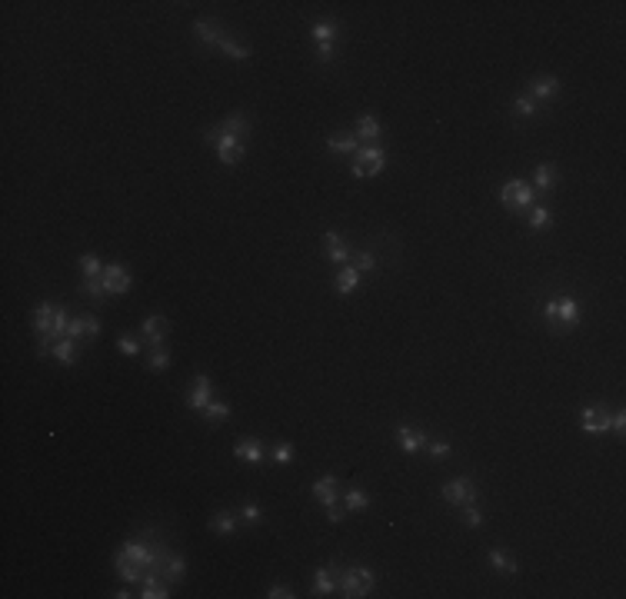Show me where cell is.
Instances as JSON below:
<instances>
[{"mask_svg": "<svg viewBox=\"0 0 626 599\" xmlns=\"http://www.w3.org/2000/svg\"><path fill=\"white\" fill-rule=\"evenodd\" d=\"M193 33H197V40H200V44H214V47H217L223 37H227L217 20H197V24H193Z\"/></svg>", "mask_w": 626, "mask_h": 599, "instance_id": "22", "label": "cell"}, {"mask_svg": "<svg viewBox=\"0 0 626 599\" xmlns=\"http://www.w3.org/2000/svg\"><path fill=\"white\" fill-rule=\"evenodd\" d=\"M200 416L207 419V423H223V419L230 416V406H227L223 399H210V403L203 406V413H200Z\"/></svg>", "mask_w": 626, "mask_h": 599, "instance_id": "32", "label": "cell"}, {"mask_svg": "<svg viewBox=\"0 0 626 599\" xmlns=\"http://www.w3.org/2000/svg\"><path fill=\"white\" fill-rule=\"evenodd\" d=\"M557 180H559L557 164H550V160L537 164V170H533V190H540V193H550V190L557 186Z\"/></svg>", "mask_w": 626, "mask_h": 599, "instance_id": "16", "label": "cell"}, {"mask_svg": "<svg viewBox=\"0 0 626 599\" xmlns=\"http://www.w3.org/2000/svg\"><path fill=\"white\" fill-rule=\"evenodd\" d=\"M343 516H347V506H340V503H333V506H327V519H330V523H340Z\"/></svg>", "mask_w": 626, "mask_h": 599, "instance_id": "48", "label": "cell"}, {"mask_svg": "<svg viewBox=\"0 0 626 599\" xmlns=\"http://www.w3.org/2000/svg\"><path fill=\"white\" fill-rule=\"evenodd\" d=\"M101 280H103V290H107V297L127 293V290L134 286V277L127 273V266H120V263H107V266H103Z\"/></svg>", "mask_w": 626, "mask_h": 599, "instance_id": "7", "label": "cell"}, {"mask_svg": "<svg viewBox=\"0 0 626 599\" xmlns=\"http://www.w3.org/2000/svg\"><path fill=\"white\" fill-rule=\"evenodd\" d=\"M147 366H150L153 373H164L170 366V349L160 343V347H150V356H147Z\"/></svg>", "mask_w": 626, "mask_h": 599, "instance_id": "34", "label": "cell"}, {"mask_svg": "<svg viewBox=\"0 0 626 599\" xmlns=\"http://www.w3.org/2000/svg\"><path fill=\"white\" fill-rule=\"evenodd\" d=\"M356 283H360V270H356L354 263H343L340 266V273H337V280H333V290H337V293H354Z\"/></svg>", "mask_w": 626, "mask_h": 599, "instance_id": "23", "label": "cell"}, {"mask_svg": "<svg viewBox=\"0 0 626 599\" xmlns=\"http://www.w3.org/2000/svg\"><path fill=\"white\" fill-rule=\"evenodd\" d=\"M67 336H70V340H77V343H80V340H84V343H87V333H84V316H73V320H70Z\"/></svg>", "mask_w": 626, "mask_h": 599, "instance_id": "43", "label": "cell"}, {"mask_svg": "<svg viewBox=\"0 0 626 599\" xmlns=\"http://www.w3.org/2000/svg\"><path fill=\"white\" fill-rule=\"evenodd\" d=\"M397 443H400L403 453H420V449L426 446V433L403 423V426H397Z\"/></svg>", "mask_w": 626, "mask_h": 599, "instance_id": "15", "label": "cell"}, {"mask_svg": "<svg viewBox=\"0 0 626 599\" xmlns=\"http://www.w3.org/2000/svg\"><path fill=\"white\" fill-rule=\"evenodd\" d=\"M526 223H530V230H546V227L553 223V214H550V207H543V203H533V207L526 210Z\"/></svg>", "mask_w": 626, "mask_h": 599, "instance_id": "27", "label": "cell"}, {"mask_svg": "<svg viewBox=\"0 0 626 599\" xmlns=\"http://www.w3.org/2000/svg\"><path fill=\"white\" fill-rule=\"evenodd\" d=\"M323 253H327V260H333V263H347V260L354 257V250H350V243H347V236H340L337 230L323 233Z\"/></svg>", "mask_w": 626, "mask_h": 599, "instance_id": "8", "label": "cell"}, {"mask_svg": "<svg viewBox=\"0 0 626 599\" xmlns=\"http://www.w3.org/2000/svg\"><path fill=\"white\" fill-rule=\"evenodd\" d=\"M327 150H330V153H356V150H360V140H356V133H350V130L330 133V137H327Z\"/></svg>", "mask_w": 626, "mask_h": 599, "instance_id": "21", "label": "cell"}, {"mask_svg": "<svg viewBox=\"0 0 626 599\" xmlns=\"http://www.w3.org/2000/svg\"><path fill=\"white\" fill-rule=\"evenodd\" d=\"M144 599H167L170 596V582L164 580V576H153V573H147L144 576V593H140Z\"/></svg>", "mask_w": 626, "mask_h": 599, "instance_id": "24", "label": "cell"}, {"mask_svg": "<svg viewBox=\"0 0 626 599\" xmlns=\"http://www.w3.org/2000/svg\"><path fill=\"white\" fill-rule=\"evenodd\" d=\"M559 94V80L557 77H533L530 87H526V97L533 103H550V100Z\"/></svg>", "mask_w": 626, "mask_h": 599, "instance_id": "9", "label": "cell"}, {"mask_svg": "<svg viewBox=\"0 0 626 599\" xmlns=\"http://www.w3.org/2000/svg\"><path fill=\"white\" fill-rule=\"evenodd\" d=\"M354 266L360 270V273H373V270H376V257H373L370 250H363V253H356L354 257Z\"/></svg>", "mask_w": 626, "mask_h": 599, "instance_id": "40", "label": "cell"}, {"mask_svg": "<svg viewBox=\"0 0 626 599\" xmlns=\"http://www.w3.org/2000/svg\"><path fill=\"white\" fill-rule=\"evenodd\" d=\"M234 456L243 460L247 466H263V463H267V453H263V446H260L257 440H240L237 446H234Z\"/></svg>", "mask_w": 626, "mask_h": 599, "instance_id": "17", "label": "cell"}, {"mask_svg": "<svg viewBox=\"0 0 626 599\" xmlns=\"http://www.w3.org/2000/svg\"><path fill=\"white\" fill-rule=\"evenodd\" d=\"M44 353H51L60 366H73V363H77V356H80V343H77V340H70V336H64V340L51 343Z\"/></svg>", "mask_w": 626, "mask_h": 599, "instance_id": "13", "label": "cell"}, {"mask_svg": "<svg viewBox=\"0 0 626 599\" xmlns=\"http://www.w3.org/2000/svg\"><path fill=\"white\" fill-rule=\"evenodd\" d=\"M117 347H120V353H127V356H137V353H140V343H137V336H127V333H123V336L117 340Z\"/></svg>", "mask_w": 626, "mask_h": 599, "instance_id": "44", "label": "cell"}, {"mask_svg": "<svg viewBox=\"0 0 626 599\" xmlns=\"http://www.w3.org/2000/svg\"><path fill=\"white\" fill-rule=\"evenodd\" d=\"M263 519V510L257 506V503H243V510H240V523H247V526H257Z\"/></svg>", "mask_w": 626, "mask_h": 599, "instance_id": "38", "label": "cell"}, {"mask_svg": "<svg viewBox=\"0 0 626 599\" xmlns=\"http://www.w3.org/2000/svg\"><path fill=\"white\" fill-rule=\"evenodd\" d=\"M460 519H463V526H470V530L483 526V513L476 510V503H467V506H463V516H460Z\"/></svg>", "mask_w": 626, "mask_h": 599, "instance_id": "39", "label": "cell"}, {"mask_svg": "<svg viewBox=\"0 0 626 599\" xmlns=\"http://www.w3.org/2000/svg\"><path fill=\"white\" fill-rule=\"evenodd\" d=\"M609 433H616V436H623L626 433V413L623 410H616V413L609 416Z\"/></svg>", "mask_w": 626, "mask_h": 599, "instance_id": "45", "label": "cell"}, {"mask_svg": "<svg viewBox=\"0 0 626 599\" xmlns=\"http://www.w3.org/2000/svg\"><path fill=\"white\" fill-rule=\"evenodd\" d=\"M576 320H580V303L573 297H553V323L573 327Z\"/></svg>", "mask_w": 626, "mask_h": 599, "instance_id": "14", "label": "cell"}, {"mask_svg": "<svg viewBox=\"0 0 626 599\" xmlns=\"http://www.w3.org/2000/svg\"><path fill=\"white\" fill-rule=\"evenodd\" d=\"M430 456H433V460H443V456H450V453H453V446H450V443H443V440H437V443H430Z\"/></svg>", "mask_w": 626, "mask_h": 599, "instance_id": "46", "label": "cell"}, {"mask_svg": "<svg viewBox=\"0 0 626 599\" xmlns=\"http://www.w3.org/2000/svg\"><path fill=\"white\" fill-rule=\"evenodd\" d=\"M513 110H516L520 116H533V114H537V103L526 97V94H520V97L513 100Z\"/></svg>", "mask_w": 626, "mask_h": 599, "instance_id": "41", "label": "cell"}, {"mask_svg": "<svg viewBox=\"0 0 626 599\" xmlns=\"http://www.w3.org/2000/svg\"><path fill=\"white\" fill-rule=\"evenodd\" d=\"M203 140H207V147L217 150V157H220V164L227 166H237L243 160V140H237L234 133H227L217 123V127H210V130L203 133Z\"/></svg>", "mask_w": 626, "mask_h": 599, "instance_id": "3", "label": "cell"}, {"mask_svg": "<svg viewBox=\"0 0 626 599\" xmlns=\"http://www.w3.org/2000/svg\"><path fill=\"white\" fill-rule=\"evenodd\" d=\"M310 33H313V44H317V57H320V60H330V57H333V44H337L340 27L333 24V20H317V24L310 27Z\"/></svg>", "mask_w": 626, "mask_h": 599, "instance_id": "6", "label": "cell"}, {"mask_svg": "<svg viewBox=\"0 0 626 599\" xmlns=\"http://www.w3.org/2000/svg\"><path fill=\"white\" fill-rule=\"evenodd\" d=\"M343 506H347V513H356V510H367L370 506V496L363 493V489H343Z\"/></svg>", "mask_w": 626, "mask_h": 599, "instance_id": "31", "label": "cell"}, {"mask_svg": "<svg viewBox=\"0 0 626 599\" xmlns=\"http://www.w3.org/2000/svg\"><path fill=\"white\" fill-rule=\"evenodd\" d=\"M354 133H356L360 144H376V140H380V120H376L373 114H360Z\"/></svg>", "mask_w": 626, "mask_h": 599, "instance_id": "20", "label": "cell"}, {"mask_svg": "<svg viewBox=\"0 0 626 599\" xmlns=\"http://www.w3.org/2000/svg\"><path fill=\"white\" fill-rule=\"evenodd\" d=\"M140 333H144V340H147L150 347H160V343L167 340V333H170V320H167V316H160V313H153V316H147V320L140 323Z\"/></svg>", "mask_w": 626, "mask_h": 599, "instance_id": "10", "label": "cell"}, {"mask_svg": "<svg viewBox=\"0 0 626 599\" xmlns=\"http://www.w3.org/2000/svg\"><path fill=\"white\" fill-rule=\"evenodd\" d=\"M160 576H164L167 582H180L186 576V559H184V556H173V553H170L167 563H164V569H160Z\"/></svg>", "mask_w": 626, "mask_h": 599, "instance_id": "28", "label": "cell"}, {"mask_svg": "<svg viewBox=\"0 0 626 599\" xmlns=\"http://www.w3.org/2000/svg\"><path fill=\"white\" fill-rule=\"evenodd\" d=\"M387 166V150L380 144H360V150L354 153V164H350V177L363 180V177H380Z\"/></svg>", "mask_w": 626, "mask_h": 599, "instance_id": "2", "label": "cell"}, {"mask_svg": "<svg viewBox=\"0 0 626 599\" xmlns=\"http://www.w3.org/2000/svg\"><path fill=\"white\" fill-rule=\"evenodd\" d=\"M267 596H270V599H293V589H290V586H284V582H273Z\"/></svg>", "mask_w": 626, "mask_h": 599, "instance_id": "47", "label": "cell"}, {"mask_svg": "<svg viewBox=\"0 0 626 599\" xmlns=\"http://www.w3.org/2000/svg\"><path fill=\"white\" fill-rule=\"evenodd\" d=\"M237 526H240V513H230V510H220V513H214V519H210V530L220 532V536H230Z\"/></svg>", "mask_w": 626, "mask_h": 599, "instance_id": "25", "label": "cell"}, {"mask_svg": "<svg viewBox=\"0 0 626 599\" xmlns=\"http://www.w3.org/2000/svg\"><path fill=\"white\" fill-rule=\"evenodd\" d=\"M84 333H87V343H94V340L101 336V320L87 313V316H84Z\"/></svg>", "mask_w": 626, "mask_h": 599, "instance_id": "42", "label": "cell"}, {"mask_svg": "<svg viewBox=\"0 0 626 599\" xmlns=\"http://www.w3.org/2000/svg\"><path fill=\"white\" fill-rule=\"evenodd\" d=\"M217 47H220L227 57H234V60H250V47H247V44H240V40H234V37H223Z\"/></svg>", "mask_w": 626, "mask_h": 599, "instance_id": "33", "label": "cell"}, {"mask_svg": "<svg viewBox=\"0 0 626 599\" xmlns=\"http://www.w3.org/2000/svg\"><path fill=\"white\" fill-rule=\"evenodd\" d=\"M500 203L507 210H530L537 203V190H533V183L526 180H507L500 186Z\"/></svg>", "mask_w": 626, "mask_h": 599, "instance_id": "4", "label": "cell"}, {"mask_svg": "<svg viewBox=\"0 0 626 599\" xmlns=\"http://www.w3.org/2000/svg\"><path fill=\"white\" fill-rule=\"evenodd\" d=\"M270 460L277 466H290V463H293V446H290V443H277L273 453H270Z\"/></svg>", "mask_w": 626, "mask_h": 599, "instance_id": "37", "label": "cell"}, {"mask_svg": "<svg viewBox=\"0 0 626 599\" xmlns=\"http://www.w3.org/2000/svg\"><path fill=\"white\" fill-rule=\"evenodd\" d=\"M114 566H117V576L127 582V586H130V582H144V576H147V569L127 563V559H114Z\"/></svg>", "mask_w": 626, "mask_h": 599, "instance_id": "30", "label": "cell"}, {"mask_svg": "<svg viewBox=\"0 0 626 599\" xmlns=\"http://www.w3.org/2000/svg\"><path fill=\"white\" fill-rule=\"evenodd\" d=\"M609 410L607 406H586L583 410V433L590 436H600V433H609Z\"/></svg>", "mask_w": 626, "mask_h": 599, "instance_id": "12", "label": "cell"}, {"mask_svg": "<svg viewBox=\"0 0 626 599\" xmlns=\"http://www.w3.org/2000/svg\"><path fill=\"white\" fill-rule=\"evenodd\" d=\"M490 566L496 569V573H503V576H516V559L510 556V553H503V549H490Z\"/></svg>", "mask_w": 626, "mask_h": 599, "instance_id": "29", "label": "cell"}, {"mask_svg": "<svg viewBox=\"0 0 626 599\" xmlns=\"http://www.w3.org/2000/svg\"><path fill=\"white\" fill-rule=\"evenodd\" d=\"M373 586H376V576H373L370 566H347L343 573H337V589L347 599L370 596Z\"/></svg>", "mask_w": 626, "mask_h": 599, "instance_id": "1", "label": "cell"}, {"mask_svg": "<svg viewBox=\"0 0 626 599\" xmlns=\"http://www.w3.org/2000/svg\"><path fill=\"white\" fill-rule=\"evenodd\" d=\"M313 496L320 499L323 506L340 503V480H337V476H320V480L313 483Z\"/></svg>", "mask_w": 626, "mask_h": 599, "instance_id": "18", "label": "cell"}, {"mask_svg": "<svg viewBox=\"0 0 626 599\" xmlns=\"http://www.w3.org/2000/svg\"><path fill=\"white\" fill-rule=\"evenodd\" d=\"M80 293L90 300H103L107 297V290H103V280L101 277H84V283H80Z\"/></svg>", "mask_w": 626, "mask_h": 599, "instance_id": "35", "label": "cell"}, {"mask_svg": "<svg viewBox=\"0 0 626 599\" xmlns=\"http://www.w3.org/2000/svg\"><path fill=\"white\" fill-rule=\"evenodd\" d=\"M480 496V489H476V483L470 476H453V480L443 486V499L450 503V506H467V503H476Z\"/></svg>", "mask_w": 626, "mask_h": 599, "instance_id": "5", "label": "cell"}, {"mask_svg": "<svg viewBox=\"0 0 626 599\" xmlns=\"http://www.w3.org/2000/svg\"><path fill=\"white\" fill-rule=\"evenodd\" d=\"M214 399V383L210 376H197L193 386H190V393H186V406L193 410V413H203V406Z\"/></svg>", "mask_w": 626, "mask_h": 599, "instance_id": "11", "label": "cell"}, {"mask_svg": "<svg viewBox=\"0 0 626 599\" xmlns=\"http://www.w3.org/2000/svg\"><path fill=\"white\" fill-rule=\"evenodd\" d=\"M220 127H223V130H227V133H234L237 140H243V144H247V137H250V120H247V116L240 114V110H237V114H230V116H227V120H223Z\"/></svg>", "mask_w": 626, "mask_h": 599, "instance_id": "26", "label": "cell"}, {"mask_svg": "<svg viewBox=\"0 0 626 599\" xmlns=\"http://www.w3.org/2000/svg\"><path fill=\"white\" fill-rule=\"evenodd\" d=\"M103 266L107 263H101L97 253H84V257H80V273H84V277H101Z\"/></svg>", "mask_w": 626, "mask_h": 599, "instance_id": "36", "label": "cell"}, {"mask_svg": "<svg viewBox=\"0 0 626 599\" xmlns=\"http://www.w3.org/2000/svg\"><path fill=\"white\" fill-rule=\"evenodd\" d=\"M337 593V566H320L313 576V596H330Z\"/></svg>", "mask_w": 626, "mask_h": 599, "instance_id": "19", "label": "cell"}]
</instances>
